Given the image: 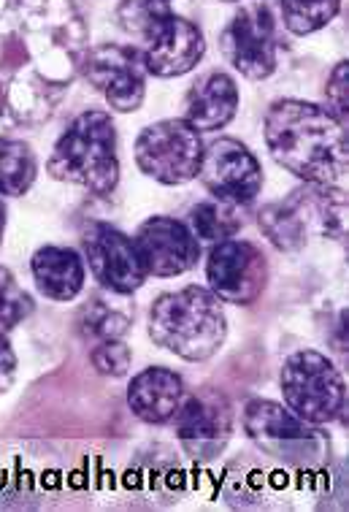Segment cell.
<instances>
[{"mask_svg":"<svg viewBox=\"0 0 349 512\" xmlns=\"http://www.w3.org/2000/svg\"><path fill=\"white\" fill-rule=\"evenodd\" d=\"M266 144L293 177L309 185H336L347 174V131L317 103L282 98L266 114Z\"/></svg>","mask_w":349,"mask_h":512,"instance_id":"obj_1","label":"cell"},{"mask_svg":"<svg viewBox=\"0 0 349 512\" xmlns=\"http://www.w3.org/2000/svg\"><path fill=\"white\" fill-rule=\"evenodd\" d=\"M228 334L222 301L206 288H182L163 293L149 309V336L157 347L182 361H209L220 353Z\"/></svg>","mask_w":349,"mask_h":512,"instance_id":"obj_2","label":"cell"},{"mask_svg":"<svg viewBox=\"0 0 349 512\" xmlns=\"http://www.w3.org/2000/svg\"><path fill=\"white\" fill-rule=\"evenodd\" d=\"M46 171L60 182L87 187L95 196H109L120 182L117 131L106 112L79 114L52 149Z\"/></svg>","mask_w":349,"mask_h":512,"instance_id":"obj_3","label":"cell"},{"mask_svg":"<svg viewBox=\"0 0 349 512\" xmlns=\"http://www.w3.org/2000/svg\"><path fill=\"white\" fill-rule=\"evenodd\" d=\"M344 217L347 201L339 187L306 182V190H295L282 204L266 206L260 212V228L279 250H298L312 231L341 239L347 228Z\"/></svg>","mask_w":349,"mask_h":512,"instance_id":"obj_4","label":"cell"},{"mask_svg":"<svg viewBox=\"0 0 349 512\" xmlns=\"http://www.w3.org/2000/svg\"><path fill=\"white\" fill-rule=\"evenodd\" d=\"M279 385L287 410L312 426L336 420L347 404L344 377L331 358L317 350H301L290 355L279 374Z\"/></svg>","mask_w":349,"mask_h":512,"instance_id":"obj_5","label":"cell"},{"mask_svg":"<svg viewBox=\"0 0 349 512\" xmlns=\"http://www.w3.org/2000/svg\"><path fill=\"white\" fill-rule=\"evenodd\" d=\"M203 158L201 133L187 120L149 125L136 139V163L163 185H187L198 177Z\"/></svg>","mask_w":349,"mask_h":512,"instance_id":"obj_6","label":"cell"},{"mask_svg":"<svg viewBox=\"0 0 349 512\" xmlns=\"http://www.w3.org/2000/svg\"><path fill=\"white\" fill-rule=\"evenodd\" d=\"M222 52L247 79H268L276 71V22L266 3H244L222 33Z\"/></svg>","mask_w":349,"mask_h":512,"instance_id":"obj_7","label":"cell"},{"mask_svg":"<svg viewBox=\"0 0 349 512\" xmlns=\"http://www.w3.org/2000/svg\"><path fill=\"white\" fill-rule=\"evenodd\" d=\"M209 290L225 304L249 307L260 298L268 282V263L260 247L241 239L217 242L206 263Z\"/></svg>","mask_w":349,"mask_h":512,"instance_id":"obj_8","label":"cell"},{"mask_svg":"<svg viewBox=\"0 0 349 512\" xmlns=\"http://www.w3.org/2000/svg\"><path fill=\"white\" fill-rule=\"evenodd\" d=\"M82 66L92 87H98V93L109 101L111 109L128 114L144 103L147 68L138 49L103 44L84 55Z\"/></svg>","mask_w":349,"mask_h":512,"instance_id":"obj_9","label":"cell"},{"mask_svg":"<svg viewBox=\"0 0 349 512\" xmlns=\"http://www.w3.org/2000/svg\"><path fill=\"white\" fill-rule=\"evenodd\" d=\"M82 250L95 280L109 293L128 296L147 282L149 274L138 258L136 244L114 225H87L82 236Z\"/></svg>","mask_w":349,"mask_h":512,"instance_id":"obj_10","label":"cell"},{"mask_svg":"<svg viewBox=\"0 0 349 512\" xmlns=\"http://www.w3.org/2000/svg\"><path fill=\"white\" fill-rule=\"evenodd\" d=\"M198 177L214 198L236 206L255 201L263 187L260 160L236 139H217L203 147Z\"/></svg>","mask_w":349,"mask_h":512,"instance_id":"obj_11","label":"cell"},{"mask_svg":"<svg viewBox=\"0 0 349 512\" xmlns=\"http://www.w3.org/2000/svg\"><path fill=\"white\" fill-rule=\"evenodd\" d=\"M141 38H144V52H141L144 68L147 74L160 76V79L193 71L206 52L201 28L171 9L163 11Z\"/></svg>","mask_w":349,"mask_h":512,"instance_id":"obj_12","label":"cell"},{"mask_svg":"<svg viewBox=\"0 0 349 512\" xmlns=\"http://www.w3.org/2000/svg\"><path fill=\"white\" fill-rule=\"evenodd\" d=\"M138 258L152 277H179L201 258V244L190 225L174 217H152L141 225L133 239Z\"/></svg>","mask_w":349,"mask_h":512,"instance_id":"obj_13","label":"cell"},{"mask_svg":"<svg viewBox=\"0 0 349 512\" xmlns=\"http://www.w3.org/2000/svg\"><path fill=\"white\" fill-rule=\"evenodd\" d=\"M244 426L249 437L271 456L304 458V461L317 456L320 437L312 429V423L301 420L276 401H249L244 410Z\"/></svg>","mask_w":349,"mask_h":512,"instance_id":"obj_14","label":"cell"},{"mask_svg":"<svg viewBox=\"0 0 349 512\" xmlns=\"http://www.w3.org/2000/svg\"><path fill=\"white\" fill-rule=\"evenodd\" d=\"M174 420L179 442L198 461L220 456L230 437L228 401L217 391H201L184 399Z\"/></svg>","mask_w":349,"mask_h":512,"instance_id":"obj_15","label":"cell"},{"mask_svg":"<svg viewBox=\"0 0 349 512\" xmlns=\"http://www.w3.org/2000/svg\"><path fill=\"white\" fill-rule=\"evenodd\" d=\"M239 112V87L228 74H209L195 84L187 103L184 120L198 133L220 131Z\"/></svg>","mask_w":349,"mask_h":512,"instance_id":"obj_16","label":"cell"},{"mask_svg":"<svg viewBox=\"0 0 349 512\" xmlns=\"http://www.w3.org/2000/svg\"><path fill=\"white\" fill-rule=\"evenodd\" d=\"M184 399L182 377L163 366H152L130 380L128 404L147 423H168Z\"/></svg>","mask_w":349,"mask_h":512,"instance_id":"obj_17","label":"cell"},{"mask_svg":"<svg viewBox=\"0 0 349 512\" xmlns=\"http://www.w3.org/2000/svg\"><path fill=\"white\" fill-rule=\"evenodd\" d=\"M38 290L52 301H74L84 288V261L71 247H41L33 255Z\"/></svg>","mask_w":349,"mask_h":512,"instance_id":"obj_18","label":"cell"},{"mask_svg":"<svg viewBox=\"0 0 349 512\" xmlns=\"http://www.w3.org/2000/svg\"><path fill=\"white\" fill-rule=\"evenodd\" d=\"M38 174V160L30 144L0 139V196H25Z\"/></svg>","mask_w":349,"mask_h":512,"instance_id":"obj_19","label":"cell"},{"mask_svg":"<svg viewBox=\"0 0 349 512\" xmlns=\"http://www.w3.org/2000/svg\"><path fill=\"white\" fill-rule=\"evenodd\" d=\"M241 228L239 206L212 198V201H201L190 212V231L195 233V239L203 242H225L233 239Z\"/></svg>","mask_w":349,"mask_h":512,"instance_id":"obj_20","label":"cell"},{"mask_svg":"<svg viewBox=\"0 0 349 512\" xmlns=\"http://www.w3.org/2000/svg\"><path fill=\"white\" fill-rule=\"evenodd\" d=\"M130 323H133V312L122 301H111L109 296H95L82 309V331L98 342L122 339L128 334Z\"/></svg>","mask_w":349,"mask_h":512,"instance_id":"obj_21","label":"cell"},{"mask_svg":"<svg viewBox=\"0 0 349 512\" xmlns=\"http://www.w3.org/2000/svg\"><path fill=\"white\" fill-rule=\"evenodd\" d=\"M341 9V0H282L285 28L295 36H309L325 28Z\"/></svg>","mask_w":349,"mask_h":512,"instance_id":"obj_22","label":"cell"},{"mask_svg":"<svg viewBox=\"0 0 349 512\" xmlns=\"http://www.w3.org/2000/svg\"><path fill=\"white\" fill-rule=\"evenodd\" d=\"M33 312V298L22 288L6 266H0V336H9L14 328Z\"/></svg>","mask_w":349,"mask_h":512,"instance_id":"obj_23","label":"cell"},{"mask_svg":"<svg viewBox=\"0 0 349 512\" xmlns=\"http://www.w3.org/2000/svg\"><path fill=\"white\" fill-rule=\"evenodd\" d=\"M92 366L101 374L109 377H125L130 369V347L120 339H111V342H98V347L92 350Z\"/></svg>","mask_w":349,"mask_h":512,"instance_id":"obj_24","label":"cell"},{"mask_svg":"<svg viewBox=\"0 0 349 512\" xmlns=\"http://www.w3.org/2000/svg\"><path fill=\"white\" fill-rule=\"evenodd\" d=\"M347 63H339L336 71L331 74V82L325 87V101H328V112L347 122Z\"/></svg>","mask_w":349,"mask_h":512,"instance_id":"obj_25","label":"cell"},{"mask_svg":"<svg viewBox=\"0 0 349 512\" xmlns=\"http://www.w3.org/2000/svg\"><path fill=\"white\" fill-rule=\"evenodd\" d=\"M14 369H17V358L11 353L6 336H0V391L9 388L11 377H14Z\"/></svg>","mask_w":349,"mask_h":512,"instance_id":"obj_26","label":"cell"},{"mask_svg":"<svg viewBox=\"0 0 349 512\" xmlns=\"http://www.w3.org/2000/svg\"><path fill=\"white\" fill-rule=\"evenodd\" d=\"M3 231H6V206L0 201V242H3Z\"/></svg>","mask_w":349,"mask_h":512,"instance_id":"obj_27","label":"cell"},{"mask_svg":"<svg viewBox=\"0 0 349 512\" xmlns=\"http://www.w3.org/2000/svg\"><path fill=\"white\" fill-rule=\"evenodd\" d=\"M225 3H236V0H225Z\"/></svg>","mask_w":349,"mask_h":512,"instance_id":"obj_28","label":"cell"}]
</instances>
